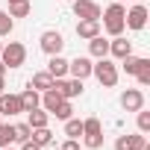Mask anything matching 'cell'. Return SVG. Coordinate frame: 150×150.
Masks as SVG:
<instances>
[{
    "label": "cell",
    "mask_w": 150,
    "mask_h": 150,
    "mask_svg": "<svg viewBox=\"0 0 150 150\" xmlns=\"http://www.w3.org/2000/svg\"><path fill=\"white\" fill-rule=\"evenodd\" d=\"M103 30H106V35H124V30H127V24H124V18H127V6L124 3H112L103 15Z\"/></svg>",
    "instance_id": "6da1fadb"
},
{
    "label": "cell",
    "mask_w": 150,
    "mask_h": 150,
    "mask_svg": "<svg viewBox=\"0 0 150 150\" xmlns=\"http://www.w3.org/2000/svg\"><path fill=\"white\" fill-rule=\"evenodd\" d=\"M91 77H94L103 88H115V86H118V65H115L109 56H103V59H97V62L91 65Z\"/></svg>",
    "instance_id": "7a4b0ae2"
},
{
    "label": "cell",
    "mask_w": 150,
    "mask_h": 150,
    "mask_svg": "<svg viewBox=\"0 0 150 150\" xmlns=\"http://www.w3.org/2000/svg\"><path fill=\"white\" fill-rule=\"evenodd\" d=\"M0 62H3L6 68H21L27 62V47L21 41H9L3 44V50H0Z\"/></svg>",
    "instance_id": "3957f363"
},
{
    "label": "cell",
    "mask_w": 150,
    "mask_h": 150,
    "mask_svg": "<svg viewBox=\"0 0 150 150\" xmlns=\"http://www.w3.org/2000/svg\"><path fill=\"white\" fill-rule=\"evenodd\" d=\"M38 47H41V53L56 56V53H62V47H65V35H62L59 30H44L41 38H38Z\"/></svg>",
    "instance_id": "277c9868"
},
{
    "label": "cell",
    "mask_w": 150,
    "mask_h": 150,
    "mask_svg": "<svg viewBox=\"0 0 150 150\" xmlns=\"http://www.w3.org/2000/svg\"><path fill=\"white\" fill-rule=\"evenodd\" d=\"M71 9H74V15L80 21H100V15H103V9L94 3V0H74Z\"/></svg>",
    "instance_id": "5b68a950"
},
{
    "label": "cell",
    "mask_w": 150,
    "mask_h": 150,
    "mask_svg": "<svg viewBox=\"0 0 150 150\" xmlns=\"http://www.w3.org/2000/svg\"><path fill=\"white\" fill-rule=\"evenodd\" d=\"M115 150H150V144H147L144 132H135V135H118Z\"/></svg>",
    "instance_id": "8992f818"
},
{
    "label": "cell",
    "mask_w": 150,
    "mask_h": 150,
    "mask_svg": "<svg viewBox=\"0 0 150 150\" xmlns=\"http://www.w3.org/2000/svg\"><path fill=\"white\" fill-rule=\"evenodd\" d=\"M21 112H24L21 94H9V91L0 94V115H3V118H15V115H21Z\"/></svg>",
    "instance_id": "52a82bcc"
},
{
    "label": "cell",
    "mask_w": 150,
    "mask_h": 150,
    "mask_svg": "<svg viewBox=\"0 0 150 150\" xmlns=\"http://www.w3.org/2000/svg\"><path fill=\"white\" fill-rule=\"evenodd\" d=\"M91 65H94V62H91L88 56H77V59L68 62V74H71L74 80H88V77H91Z\"/></svg>",
    "instance_id": "ba28073f"
},
{
    "label": "cell",
    "mask_w": 150,
    "mask_h": 150,
    "mask_svg": "<svg viewBox=\"0 0 150 150\" xmlns=\"http://www.w3.org/2000/svg\"><path fill=\"white\" fill-rule=\"evenodd\" d=\"M121 109H124V112H138V109H144V91H141V88H127V91L121 94Z\"/></svg>",
    "instance_id": "9c48e42d"
},
{
    "label": "cell",
    "mask_w": 150,
    "mask_h": 150,
    "mask_svg": "<svg viewBox=\"0 0 150 150\" xmlns=\"http://www.w3.org/2000/svg\"><path fill=\"white\" fill-rule=\"evenodd\" d=\"M124 24L129 27V30H144L147 27V6H132V9H127V18H124Z\"/></svg>",
    "instance_id": "30bf717a"
},
{
    "label": "cell",
    "mask_w": 150,
    "mask_h": 150,
    "mask_svg": "<svg viewBox=\"0 0 150 150\" xmlns=\"http://www.w3.org/2000/svg\"><path fill=\"white\" fill-rule=\"evenodd\" d=\"M132 53V41H127L124 35H115L112 41H109V56H115L118 62L124 59V56H129Z\"/></svg>",
    "instance_id": "8fae6325"
},
{
    "label": "cell",
    "mask_w": 150,
    "mask_h": 150,
    "mask_svg": "<svg viewBox=\"0 0 150 150\" xmlns=\"http://www.w3.org/2000/svg\"><path fill=\"white\" fill-rule=\"evenodd\" d=\"M47 74H50L53 80H59V77H68V59H65L62 53L50 56V62H47Z\"/></svg>",
    "instance_id": "7c38bea8"
},
{
    "label": "cell",
    "mask_w": 150,
    "mask_h": 150,
    "mask_svg": "<svg viewBox=\"0 0 150 150\" xmlns=\"http://www.w3.org/2000/svg\"><path fill=\"white\" fill-rule=\"evenodd\" d=\"M21 106H24V112L38 109V106H41V91H35L33 86H27V88L21 91Z\"/></svg>",
    "instance_id": "4fadbf2b"
},
{
    "label": "cell",
    "mask_w": 150,
    "mask_h": 150,
    "mask_svg": "<svg viewBox=\"0 0 150 150\" xmlns=\"http://www.w3.org/2000/svg\"><path fill=\"white\" fill-rule=\"evenodd\" d=\"M88 53H91L94 59H103V56H109V38H103V35H94V38H88Z\"/></svg>",
    "instance_id": "5bb4252c"
},
{
    "label": "cell",
    "mask_w": 150,
    "mask_h": 150,
    "mask_svg": "<svg viewBox=\"0 0 150 150\" xmlns=\"http://www.w3.org/2000/svg\"><path fill=\"white\" fill-rule=\"evenodd\" d=\"M77 35L86 38V41L100 35V21H77Z\"/></svg>",
    "instance_id": "9a60e30c"
},
{
    "label": "cell",
    "mask_w": 150,
    "mask_h": 150,
    "mask_svg": "<svg viewBox=\"0 0 150 150\" xmlns=\"http://www.w3.org/2000/svg\"><path fill=\"white\" fill-rule=\"evenodd\" d=\"M27 124H30L33 129L47 127V124H50V112H44L41 106H38V109H30V112H27Z\"/></svg>",
    "instance_id": "2e32d148"
},
{
    "label": "cell",
    "mask_w": 150,
    "mask_h": 150,
    "mask_svg": "<svg viewBox=\"0 0 150 150\" xmlns=\"http://www.w3.org/2000/svg\"><path fill=\"white\" fill-rule=\"evenodd\" d=\"M144 62H147L144 56H132V53H129V56H124V59H121V68H124V74H127V77H135V74H138V68H141Z\"/></svg>",
    "instance_id": "e0dca14e"
},
{
    "label": "cell",
    "mask_w": 150,
    "mask_h": 150,
    "mask_svg": "<svg viewBox=\"0 0 150 150\" xmlns=\"http://www.w3.org/2000/svg\"><path fill=\"white\" fill-rule=\"evenodd\" d=\"M62 100H65V97H62L56 88H47V91H41V109H44V112H53V109H56Z\"/></svg>",
    "instance_id": "ac0fdd59"
},
{
    "label": "cell",
    "mask_w": 150,
    "mask_h": 150,
    "mask_svg": "<svg viewBox=\"0 0 150 150\" xmlns=\"http://www.w3.org/2000/svg\"><path fill=\"white\" fill-rule=\"evenodd\" d=\"M27 86H33L35 91H47V88H53V77H50L47 71H38V74H33V80Z\"/></svg>",
    "instance_id": "d6986e66"
},
{
    "label": "cell",
    "mask_w": 150,
    "mask_h": 150,
    "mask_svg": "<svg viewBox=\"0 0 150 150\" xmlns=\"http://www.w3.org/2000/svg\"><path fill=\"white\" fill-rule=\"evenodd\" d=\"M38 147H47V144H53V132H50V127H38V129H33V135H30Z\"/></svg>",
    "instance_id": "ffe728a7"
},
{
    "label": "cell",
    "mask_w": 150,
    "mask_h": 150,
    "mask_svg": "<svg viewBox=\"0 0 150 150\" xmlns=\"http://www.w3.org/2000/svg\"><path fill=\"white\" fill-rule=\"evenodd\" d=\"M65 135H68V138H80V135H83V121L71 115V118L65 121Z\"/></svg>",
    "instance_id": "44dd1931"
},
{
    "label": "cell",
    "mask_w": 150,
    "mask_h": 150,
    "mask_svg": "<svg viewBox=\"0 0 150 150\" xmlns=\"http://www.w3.org/2000/svg\"><path fill=\"white\" fill-rule=\"evenodd\" d=\"M30 12H33L30 0H18V3H9V15H12V18H27Z\"/></svg>",
    "instance_id": "7402d4cb"
},
{
    "label": "cell",
    "mask_w": 150,
    "mask_h": 150,
    "mask_svg": "<svg viewBox=\"0 0 150 150\" xmlns=\"http://www.w3.org/2000/svg\"><path fill=\"white\" fill-rule=\"evenodd\" d=\"M100 132H103L100 118H86L83 121V135H100Z\"/></svg>",
    "instance_id": "603a6c76"
},
{
    "label": "cell",
    "mask_w": 150,
    "mask_h": 150,
    "mask_svg": "<svg viewBox=\"0 0 150 150\" xmlns=\"http://www.w3.org/2000/svg\"><path fill=\"white\" fill-rule=\"evenodd\" d=\"M15 30V18L9 15V12H3V9H0V38H3V35H9Z\"/></svg>",
    "instance_id": "cb8c5ba5"
},
{
    "label": "cell",
    "mask_w": 150,
    "mask_h": 150,
    "mask_svg": "<svg viewBox=\"0 0 150 150\" xmlns=\"http://www.w3.org/2000/svg\"><path fill=\"white\" fill-rule=\"evenodd\" d=\"M50 115H56L59 121H68V118L74 115V106H71V100H62V103H59V106H56Z\"/></svg>",
    "instance_id": "d4e9b609"
},
{
    "label": "cell",
    "mask_w": 150,
    "mask_h": 150,
    "mask_svg": "<svg viewBox=\"0 0 150 150\" xmlns=\"http://www.w3.org/2000/svg\"><path fill=\"white\" fill-rule=\"evenodd\" d=\"M12 129H15V141L21 144V141H27L30 135H33V127L24 121V124H12Z\"/></svg>",
    "instance_id": "484cf974"
},
{
    "label": "cell",
    "mask_w": 150,
    "mask_h": 150,
    "mask_svg": "<svg viewBox=\"0 0 150 150\" xmlns=\"http://www.w3.org/2000/svg\"><path fill=\"white\" fill-rule=\"evenodd\" d=\"M15 141V129H12V124H0V147H9Z\"/></svg>",
    "instance_id": "4316f807"
},
{
    "label": "cell",
    "mask_w": 150,
    "mask_h": 150,
    "mask_svg": "<svg viewBox=\"0 0 150 150\" xmlns=\"http://www.w3.org/2000/svg\"><path fill=\"white\" fill-rule=\"evenodd\" d=\"M135 115H138V121H135V124H138V132H144V135H147V132H150V112L138 109Z\"/></svg>",
    "instance_id": "83f0119b"
},
{
    "label": "cell",
    "mask_w": 150,
    "mask_h": 150,
    "mask_svg": "<svg viewBox=\"0 0 150 150\" xmlns=\"http://www.w3.org/2000/svg\"><path fill=\"white\" fill-rule=\"evenodd\" d=\"M135 80H138V86H150V59L138 68V74H135Z\"/></svg>",
    "instance_id": "f1b7e54d"
},
{
    "label": "cell",
    "mask_w": 150,
    "mask_h": 150,
    "mask_svg": "<svg viewBox=\"0 0 150 150\" xmlns=\"http://www.w3.org/2000/svg\"><path fill=\"white\" fill-rule=\"evenodd\" d=\"M83 144H86L88 150H97V147H103V132H100V135H86V138H83Z\"/></svg>",
    "instance_id": "f546056e"
},
{
    "label": "cell",
    "mask_w": 150,
    "mask_h": 150,
    "mask_svg": "<svg viewBox=\"0 0 150 150\" xmlns=\"http://www.w3.org/2000/svg\"><path fill=\"white\" fill-rule=\"evenodd\" d=\"M62 150H80V141H77V138H68V141L62 144Z\"/></svg>",
    "instance_id": "4dcf8cb0"
},
{
    "label": "cell",
    "mask_w": 150,
    "mask_h": 150,
    "mask_svg": "<svg viewBox=\"0 0 150 150\" xmlns=\"http://www.w3.org/2000/svg\"><path fill=\"white\" fill-rule=\"evenodd\" d=\"M21 150H41V147H38L33 138H27V141H21Z\"/></svg>",
    "instance_id": "1f68e13d"
},
{
    "label": "cell",
    "mask_w": 150,
    "mask_h": 150,
    "mask_svg": "<svg viewBox=\"0 0 150 150\" xmlns=\"http://www.w3.org/2000/svg\"><path fill=\"white\" fill-rule=\"evenodd\" d=\"M6 71H9V68H6V65H3V62H0V77H3V74H6Z\"/></svg>",
    "instance_id": "d6a6232c"
},
{
    "label": "cell",
    "mask_w": 150,
    "mask_h": 150,
    "mask_svg": "<svg viewBox=\"0 0 150 150\" xmlns=\"http://www.w3.org/2000/svg\"><path fill=\"white\" fill-rule=\"evenodd\" d=\"M3 88H6V83H3V77H0V94H3Z\"/></svg>",
    "instance_id": "836d02e7"
},
{
    "label": "cell",
    "mask_w": 150,
    "mask_h": 150,
    "mask_svg": "<svg viewBox=\"0 0 150 150\" xmlns=\"http://www.w3.org/2000/svg\"><path fill=\"white\" fill-rule=\"evenodd\" d=\"M0 150H12V147H0Z\"/></svg>",
    "instance_id": "e575fe53"
},
{
    "label": "cell",
    "mask_w": 150,
    "mask_h": 150,
    "mask_svg": "<svg viewBox=\"0 0 150 150\" xmlns=\"http://www.w3.org/2000/svg\"><path fill=\"white\" fill-rule=\"evenodd\" d=\"M0 124H3V115H0Z\"/></svg>",
    "instance_id": "d590c367"
},
{
    "label": "cell",
    "mask_w": 150,
    "mask_h": 150,
    "mask_svg": "<svg viewBox=\"0 0 150 150\" xmlns=\"http://www.w3.org/2000/svg\"><path fill=\"white\" fill-rule=\"evenodd\" d=\"M112 3H121V0H112Z\"/></svg>",
    "instance_id": "8d00e7d4"
},
{
    "label": "cell",
    "mask_w": 150,
    "mask_h": 150,
    "mask_svg": "<svg viewBox=\"0 0 150 150\" xmlns=\"http://www.w3.org/2000/svg\"><path fill=\"white\" fill-rule=\"evenodd\" d=\"M0 50H3V41H0Z\"/></svg>",
    "instance_id": "74e56055"
},
{
    "label": "cell",
    "mask_w": 150,
    "mask_h": 150,
    "mask_svg": "<svg viewBox=\"0 0 150 150\" xmlns=\"http://www.w3.org/2000/svg\"><path fill=\"white\" fill-rule=\"evenodd\" d=\"M65 3H74V0H65Z\"/></svg>",
    "instance_id": "f35d334b"
},
{
    "label": "cell",
    "mask_w": 150,
    "mask_h": 150,
    "mask_svg": "<svg viewBox=\"0 0 150 150\" xmlns=\"http://www.w3.org/2000/svg\"><path fill=\"white\" fill-rule=\"evenodd\" d=\"M9 3H18V0H9Z\"/></svg>",
    "instance_id": "ab89813d"
}]
</instances>
